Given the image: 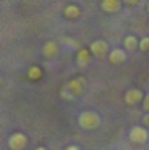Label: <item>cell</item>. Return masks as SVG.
<instances>
[{"instance_id":"obj_18","label":"cell","mask_w":149,"mask_h":150,"mask_svg":"<svg viewBox=\"0 0 149 150\" xmlns=\"http://www.w3.org/2000/svg\"><path fill=\"white\" fill-rule=\"evenodd\" d=\"M142 105H144V110H146V112H149V94H146V96H144Z\"/></svg>"},{"instance_id":"obj_2","label":"cell","mask_w":149,"mask_h":150,"mask_svg":"<svg viewBox=\"0 0 149 150\" xmlns=\"http://www.w3.org/2000/svg\"><path fill=\"white\" fill-rule=\"evenodd\" d=\"M128 138H130V142H133V143L144 145L149 140L148 127H146V126H133V127L130 129V133H128Z\"/></svg>"},{"instance_id":"obj_11","label":"cell","mask_w":149,"mask_h":150,"mask_svg":"<svg viewBox=\"0 0 149 150\" xmlns=\"http://www.w3.org/2000/svg\"><path fill=\"white\" fill-rule=\"evenodd\" d=\"M139 38L135 37V35H126V37L123 38V47L128 51V52H132V51H135V49H139Z\"/></svg>"},{"instance_id":"obj_17","label":"cell","mask_w":149,"mask_h":150,"mask_svg":"<svg viewBox=\"0 0 149 150\" xmlns=\"http://www.w3.org/2000/svg\"><path fill=\"white\" fill-rule=\"evenodd\" d=\"M140 0H123V4L125 5H128V7H133V5H137Z\"/></svg>"},{"instance_id":"obj_1","label":"cell","mask_w":149,"mask_h":150,"mask_svg":"<svg viewBox=\"0 0 149 150\" xmlns=\"http://www.w3.org/2000/svg\"><path fill=\"white\" fill-rule=\"evenodd\" d=\"M102 124V119L97 112H91V110H86V112L79 113V126L86 131H93L97 129L98 126Z\"/></svg>"},{"instance_id":"obj_12","label":"cell","mask_w":149,"mask_h":150,"mask_svg":"<svg viewBox=\"0 0 149 150\" xmlns=\"http://www.w3.org/2000/svg\"><path fill=\"white\" fill-rule=\"evenodd\" d=\"M63 16H65L67 19H77V18L81 16V9H79V5H75V4L67 5V7L63 9Z\"/></svg>"},{"instance_id":"obj_16","label":"cell","mask_w":149,"mask_h":150,"mask_svg":"<svg viewBox=\"0 0 149 150\" xmlns=\"http://www.w3.org/2000/svg\"><path fill=\"white\" fill-rule=\"evenodd\" d=\"M62 96H63L65 100H74V98H75L74 94H72V91H70V89H67V87H63V89H62Z\"/></svg>"},{"instance_id":"obj_22","label":"cell","mask_w":149,"mask_h":150,"mask_svg":"<svg viewBox=\"0 0 149 150\" xmlns=\"http://www.w3.org/2000/svg\"><path fill=\"white\" fill-rule=\"evenodd\" d=\"M146 11H148V14H149V2H148V5H146Z\"/></svg>"},{"instance_id":"obj_19","label":"cell","mask_w":149,"mask_h":150,"mask_svg":"<svg viewBox=\"0 0 149 150\" xmlns=\"http://www.w3.org/2000/svg\"><path fill=\"white\" fill-rule=\"evenodd\" d=\"M142 122H144V126H146V127H149V112L142 117Z\"/></svg>"},{"instance_id":"obj_20","label":"cell","mask_w":149,"mask_h":150,"mask_svg":"<svg viewBox=\"0 0 149 150\" xmlns=\"http://www.w3.org/2000/svg\"><path fill=\"white\" fill-rule=\"evenodd\" d=\"M65 150H81V149H79V147H75V145H69Z\"/></svg>"},{"instance_id":"obj_13","label":"cell","mask_w":149,"mask_h":150,"mask_svg":"<svg viewBox=\"0 0 149 150\" xmlns=\"http://www.w3.org/2000/svg\"><path fill=\"white\" fill-rule=\"evenodd\" d=\"M27 75H28L30 80H39V79H42V68L37 67V65H32V67L28 68Z\"/></svg>"},{"instance_id":"obj_15","label":"cell","mask_w":149,"mask_h":150,"mask_svg":"<svg viewBox=\"0 0 149 150\" xmlns=\"http://www.w3.org/2000/svg\"><path fill=\"white\" fill-rule=\"evenodd\" d=\"M63 44L65 45H70V49H75V51H79L81 47H79V44L75 42L74 38H63Z\"/></svg>"},{"instance_id":"obj_14","label":"cell","mask_w":149,"mask_h":150,"mask_svg":"<svg viewBox=\"0 0 149 150\" xmlns=\"http://www.w3.org/2000/svg\"><path fill=\"white\" fill-rule=\"evenodd\" d=\"M139 49H140L142 52H149V37L140 38V42H139Z\"/></svg>"},{"instance_id":"obj_7","label":"cell","mask_w":149,"mask_h":150,"mask_svg":"<svg viewBox=\"0 0 149 150\" xmlns=\"http://www.w3.org/2000/svg\"><path fill=\"white\" fill-rule=\"evenodd\" d=\"M126 52L128 51L125 47H116V49H112L111 52H109L107 59H109L111 65H121V63L126 61Z\"/></svg>"},{"instance_id":"obj_6","label":"cell","mask_w":149,"mask_h":150,"mask_svg":"<svg viewBox=\"0 0 149 150\" xmlns=\"http://www.w3.org/2000/svg\"><path fill=\"white\" fill-rule=\"evenodd\" d=\"M65 87L70 89L74 96H81V94L86 91V79H84V77H75V79H72V80L67 82Z\"/></svg>"},{"instance_id":"obj_8","label":"cell","mask_w":149,"mask_h":150,"mask_svg":"<svg viewBox=\"0 0 149 150\" xmlns=\"http://www.w3.org/2000/svg\"><path fill=\"white\" fill-rule=\"evenodd\" d=\"M123 5H125L123 0H102V2H100V9H102L104 12H107V14H116V12H119Z\"/></svg>"},{"instance_id":"obj_3","label":"cell","mask_w":149,"mask_h":150,"mask_svg":"<svg viewBox=\"0 0 149 150\" xmlns=\"http://www.w3.org/2000/svg\"><path fill=\"white\" fill-rule=\"evenodd\" d=\"M90 51H91V54H93L95 58H98V59H102V58L109 56V52H111L109 44H107L105 40H102V38L93 40V42L90 44Z\"/></svg>"},{"instance_id":"obj_5","label":"cell","mask_w":149,"mask_h":150,"mask_svg":"<svg viewBox=\"0 0 149 150\" xmlns=\"http://www.w3.org/2000/svg\"><path fill=\"white\" fill-rule=\"evenodd\" d=\"M123 100H125L126 105H132V107H133V105L144 101V94H142L140 89H137V87H130V89L123 94Z\"/></svg>"},{"instance_id":"obj_4","label":"cell","mask_w":149,"mask_h":150,"mask_svg":"<svg viewBox=\"0 0 149 150\" xmlns=\"http://www.w3.org/2000/svg\"><path fill=\"white\" fill-rule=\"evenodd\" d=\"M7 145H9L11 150H25L27 145H28V138H27V134H23V133H14V134L9 136Z\"/></svg>"},{"instance_id":"obj_21","label":"cell","mask_w":149,"mask_h":150,"mask_svg":"<svg viewBox=\"0 0 149 150\" xmlns=\"http://www.w3.org/2000/svg\"><path fill=\"white\" fill-rule=\"evenodd\" d=\"M35 150H47V149H46V147H37Z\"/></svg>"},{"instance_id":"obj_10","label":"cell","mask_w":149,"mask_h":150,"mask_svg":"<svg viewBox=\"0 0 149 150\" xmlns=\"http://www.w3.org/2000/svg\"><path fill=\"white\" fill-rule=\"evenodd\" d=\"M58 54V44L54 40H47L42 45V56L44 58H54Z\"/></svg>"},{"instance_id":"obj_9","label":"cell","mask_w":149,"mask_h":150,"mask_svg":"<svg viewBox=\"0 0 149 150\" xmlns=\"http://www.w3.org/2000/svg\"><path fill=\"white\" fill-rule=\"evenodd\" d=\"M91 51L90 49H84V47H81L79 51H77V56H75V59H77V65L81 67V68H84V67H88L90 65V61H91Z\"/></svg>"}]
</instances>
